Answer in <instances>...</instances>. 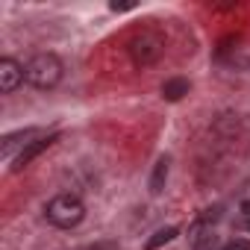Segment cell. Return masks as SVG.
Returning a JSON list of instances; mask_svg holds the SVG:
<instances>
[{
  "label": "cell",
  "mask_w": 250,
  "mask_h": 250,
  "mask_svg": "<svg viewBox=\"0 0 250 250\" xmlns=\"http://www.w3.org/2000/svg\"><path fill=\"white\" fill-rule=\"evenodd\" d=\"M215 247V235L212 232H197L191 238V250H212Z\"/></svg>",
  "instance_id": "cell-10"
},
{
  "label": "cell",
  "mask_w": 250,
  "mask_h": 250,
  "mask_svg": "<svg viewBox=\"0 0 250 250\" xmlns=\"http://www.w3.org/2000/svg\"><path fill=\"white\" fill-rule=\"evenodd\" d=\"M36 136H39V130H18V133H9L6 139H3V147H0V153H3V159H12V150L18 147V145H30V139L36 142Z\"/></svg>",
  "instance_id": "cell-6"
},
{
  "label": "cell",
  "mask_w": 250,
  "mask_h": 250,
  "mask_svg": "<svg viewBox=\"0 0 250 250\" xmlns=\"http://www.w3.org/2000/svg\"><path fill=\"white\" fill-rule=\"evenodd\" d=\"M174 238H177V227H162V229H156V232L147 238L145 250H159L162 244H168V241H174Z\"/></svg>",
  "instance_id": "cell-8"
},
{
  "label": "cell",
  "mask_w": 250,
  "mask_h": 250,
  "mask_svg": "<svg viewBox=\"0 0 250 250\" xmlns=\"http://www.w3.org/2000/svg\"><path fill=\"white\" fill-rule=\"evenodd\" d=\"M165 180H168V159L162 156V159L156 162V168H153V177H150V191H153V194H159V191L165 188Z\"/></svg>",
  "instance_id": "cell-9"
},
{
  "label": "cell",
  "mask_w": 250,
  "mask_h": 250,
  "mask_svg": "<svg viewBox=\"0 0 250 250\" xmlns=\"http://www.w3.org/2000/svg\"><path fill=\"white\" fill-rule=\"evenodd\" d=\"M53 142H59V136L56 133H50V136H42V139H36V142H30L27 147H21V153L15 156V162H12V171H24L36 156H42L47 147H53Z\"/></svg>",
  "instance_id": "cell-4"
},
{
  "label": "cell",
  "mask_w": 250,
  "mask_h": 250,
  "mask_svg": "<svg viewBox=\"0 0 250 250\" xmlns=\"http://www.w3.org/2000/svg\"><path fill=\"white\" fill-rule=\"evenodd\" d=\"M224 250H250V247H247V241H229Z\"/></svg>",
  "instance_id": "cell-12"
},
{
  "label": "cell",
  "mask_w": 250,
  "mask_h": 250,
  "mask_svg": "<svg viewBox=\"0 0 250 250\" xmlns=\"http://www.w3.org/2000/svg\"><path fill=\"white\" fill-rule=\"evenodd\" d=\"M162 53H165V36L156 33V30H142L130 42V56L139 68H147V65L159 62Z\"/></svg>",
  "instance_id": "cell-3"
},
{
  "label": "cell",
  "mask_w": 250,
  "mask_h": 250,
  "mask_svg": "<svg viewBox=\"0 0 250 250\" xmlns=\"http://www.w3.org/2000/svg\"><path fill=\"white\" fill-rule=\"evenodd\" d=\"M136 3H130V0H124V3H118V0H115V3H112V9L115 12H127V9H133Z\"/></svg>",
  "instance_id": "cell-11"
},
{
  "label": "cell",
  "mask_w": 250,
  "mask_h": 250,
  "mask_svg": "<svg viewBox=\"0 0 250 250\" xmlns=\"http://www.w3.org/2000/svg\"><path fill=\"white\" fill-rule=\"evenodd\" d=\"M91 250H115V247H112V244H94Z\"/></svg>",
  "instance_id": "cell-13"
},
{
  "label": "cell",
  "mask_w": 250,
  "mask_h": 250,
  "mask_svg": "<svg viewBox=\"0 0 250 250\" xmlns=\"http://www.w3.org/2000/svg\"><path fill=\"white\" fill-rule=\"evenodd\" d=\"M24 74H27V83L30 85H36V88L44 91V88L59 85V80H62V62L53 53H36L24 65Z\"/></svg>",
  "instance_id": "cell-1"
},
{
  "label": "cell",
  "mask_w": 250,
  "mask_h": 250,
  "mask_svg": "<svg viewBox=\"0 0 250 250\" xmlns=\"http://www.w3.org/2000/svg\"><path fill=\"white\" fill-rule=\"evenodd\" d=\"M186 94H188V80H183V77L165 80V85H162V97L165 100H183Z\"/></svg>",
  "instance_id": "cell-7"
},
{
  "label": "cell",
  "mask_w": 250,
  "mask_h": 250,
  "mask_svg": "<svg viewBox=\"0 0 250 250\" xmlns=\"http://www.w3.org/2000/svg\"><path fill=\"white\" fill-rule=\"evenodd\" d=\"M44 215H47V221H50L53 227L71 229V227H77V224L85 218V206H83V200H80L77 194H56V197L44 206Z\"/></svg>",
  "instance_id": "cell-2"
},
{
  "label": "cell",
  "mask_w": 250,
  "mask_h": 250,
  "mask_svg": "<svg viewBox=\"0 0 250 250\" xmlns=\"http://www.w3.org/2000/svg\"><path fill=\"white\" fill-rule=\"evenodd\" d=\"M27 80V74H24V65H18L15 59H0V91L3 94H12L21 83Z\"/></svg>",
  "instance_id": "cell-5"
}]
</instances>
